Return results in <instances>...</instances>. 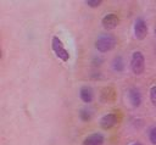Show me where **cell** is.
Listing matches in <instances>:
<instances>
[{"instance_id": "6da1fadb", "label": "cell", "mask_w": 156, "mask_h": 145, "mask_svg": "<svg viewBox=\"0 0 156 145\" xmlns=\"http://www.w3.org/2000/svg\"><path fill=\"white\" fill-rule=\"evenodd\" d=\"M116 38L112 35V34H101L96 41H95V48L98 49V51L100 52H106V51H110L112 50L115 46H116Z\"/></svg>"}, {"instance_id": "7a4b0ae2", "label": "cell", "mask_w": 156, "mask_h": 145, "mask_svg": "<svg viewBox=\"0 0 156 145\" xmlns=\"http://www.w3.org/2000/svg\"><path fill=\"white\" fill-rule=\"evenodd\" d=\"M130 67L134 74H141L145 69V58L144 55L140 51H135L132 55V61H130Z\"/></svg>"}, {"instance_id": "3957f363", "label": "cell", "mask_w": 156, "mask_h": 145, "mask_svg": "<svg viewBox=\"0 0 156 145\" xmlns=\"http://www.w3.org/2000/svg\"><path fill=\"white\" fill-rule=\"evenodd\" d=\"M51 46H52V50H54V52L56 54V56H57L58 58H61L62 61H68L69 54H68V51L65 49V46H63V44H62V41L60 40L58 37H54V38H52Z\"/></svg>"}, {"instance_id": "277c9868", "label": "cell", "mask_w": 156, "mask_h": 145, "mask_svg": "<svg viewBox=\"0 0 156 145\" xmlns=\"http://www.w3.org/2000/svg\"><path fill=\"white\" fill-rule=\"evenodd\" d=\"M147 34V26H146V22L144 21V18L139 17L135 19V23H134V35L136 39L139 40H143Z\"/></svg>"}, {"instance_id": "5b68a950", "label": "cell", "mask_w": 156, "mask_h": 145, "mask_svg": "<svg viewBox=\"0 0 156 145\" xmlns=\"http://www.w3.org/2000/svg\"><path fill=\"white\" fill-rule=\"evenodd\" d=\"M118 22H119V19L115 13H108V15L104 16V18H102V27L107 30L113 29V28L117 27Z\"/></svg>"}, {"instance_id": "8992f818", "label": "cell", "mask_w": 156, "mask_h": 145, "mask_svg": "<svg viewBox=\"0 0 156 145\" xmlns=\"http://www.w3.org/2000/svg\"><path fill=\"white\" fill-rule=\"evenodd\" d=\"M117 124V116L115 113H107L100 119V126L104 129H110Z\"/></svg>"}, {"instance_id": "52a82bcc", "label": "cell", "mask_w": 156, "mask_h": 145, "mask_svg": "<svg viewBox=\"0 0 156 145\" xmlns=\"http://www.w3.org/2000/svg\"><path fill=\"white\" fill-rule=\"evenodd\" d=\"M104 141H105V138L101 133H94L88 135L84 139L83 145H104Z\"/></svg>"}, {"instance_id": "ba28073f", "label": "cell", "mask_w": 156, "mask_h": 145, "mask_svg": "<svg viewBox=\"0 0 156 145\" xmlns=\"http://www.w3.org/2000/svg\"><path fill=\"white\" fill-rule=\"evenodd\" d=\"M128 99L132 104V106L138 107L141 104V94L136 88H130L128 90Z\"/></svg>"}, {"instance_id": "9c48e42d", "label": "cell", "mask_w": 156, "mask_h": 145, "mask_svg": "<svg viewBox=\"0 0 156 145\" xmlns=\"http://www.w3.org/2000/svg\"><path fill=\"white\" fill-rule=\"evenodd\" d=\"M79 96H80V99H82L84 102H87V104L91 102V101H93V97H94L93 89H91L90 87H88V85L82 87V88L79 89Z\"/></svg>"}, {"instance_id": "30bf717a", "label": "cell", "mask_w": 156, "mask_h": 145, "mask_svg": "<svg viewBox=\"0 0 156 145\" xmlns=\"http://www.w3.org/2000/svg\"><path fill=\"white\" fill-rule=\"evenodd\" d=\"M112 67L115 71L117 72H122L124 69V62H123V58L121 56H116L113 58V62H112Z\"/></svg>"}, {"instance_id": "8fae6325", "label": "cell", "mask_w": 156, "mask_h": 145, "mask_svg": "<svg viewBox=\"0 0 156 145\" xmlns=\"http://www.w3.org/2000/svg\"><path fill=\"white\" fill-rule=\"evenodd\" d=\"M79 117H80L82 121L87 122V121H89L91 118V111L90 110H87V108H82L79 111Z\"/></svg>"}, {"instance_id": "7c38bea8", "label": "cell", "mask_w": 156, "mask_h": 145, "mask_svg": "<svg viewBox=\"0 0 156 145\" xmlns=\"http://www.w3.org/2000/svg\"><path fill=\"white\" fill-rule=\"evenodd\" d=\"M149 140H150L151 144L156 145V127H152L149 130Z\"/></svg>"}, {"instance_id": "4fadbf2b", "label": "cell", "mask_w": 156, "mask_h": 145, "mask_svg": "<svg viewBox=\"0 0 156 145\" xmlns=\"http://www.w3.org/2000/svg\"><path fill=\"white\" fill-rule=\"evenodd\" d=\"M101 0H87L85 1V4L88 5V6H90V7H98V6H100L101 5Z\"/></svg>"}, {"instance_id": "5bb4252c", "label": "cell", "mask_w": 156, "mask_h": 145, "mask_svg": "<svg viewBox=\"0 0 156 145\" xmlns=\"http://www.w3.org/2000/svg\"><path fill=\"white\" fill-rule=\"evenodd\" d=\"M150 99H151V102L156 106V85H154L150 89Z\"/></svg>"}, {"instance_id": "9a60e30c", "label": "cell", "mask_w": 156, "mask_h": 145, "mask_svg": "<svg viewBox=\"0 0 156 145\" xmlns=\"http://www.w3.org/2000/svg\"><path fill=\"white\" fill-rule=\"evenodd\" d=\"M132 145H141V144H140V143H133Z\"/></svg>"}, {"instance_id": "2e32d148", "label": "cell", "mask_w": 156, "mask_h": 145, "mask_svg": "<svg viewBox=\"0 0 156 145\" xmlns=\"http://www.w3.org/2000/svg\"><path fill=\"white\" fill-rule=\"evenodd\" d=\"M155 37H156V27H155Z\"/></svg>"}]
</instances>
